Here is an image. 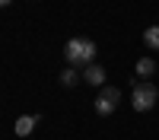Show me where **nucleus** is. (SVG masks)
Wrapping results in <instances>:
<instances>
[{"instance_id": "obj_1", "label": "nucleus", "mask_w": 159, "mask_h": 140, "mask_svg": "<svg viewBox=\"0 0 159 140\" xmlns=\"http://www.w3.org/2000/svg\"><path fill=\"white\" fill-rule=\"evenodd\" d=\"M64 54H67V67H89V64H96V42L73 35L64 48Z\"/></svg>"}, {"instance_id": "obj_2", "label": "nucleus", "mask_w": 159, "mask_h": 140, "mask_svg": "<svg viewBox=\"0 0 159 140\" xmlns=\"http://www.w3.org/2000/svg\"><path fill=\"white\" fill-rule=\"evenodd\" d=\"M130 105H134V111H153V105L159 102V89L150 83V80H130Z\"/></svg>"}, {"instance_id": "obj_3", "label": "nucleus", "mask_w": 159, "mask_h": 140, "mask_svg": "<svg viewBox=\"0 0 159 140\" xmlns=\"http://www.w3.org/2000/svg\"><path fill=\"white\" fill-rule=\"evenodd\" d=\"M118 102H121V93H118V86H102V89H99V96H96V115L108 118V115L118 108Z\"/></svg>"}, {"instance_id": "obj_4", "label": "nucleus", "mask_w": 159, "mask_h": 140, "mask_svg": "<svg viewBox=\"0 0 159 140\" xmlns=\"http://www.w3.org/2000/svg\"><path fill=\"white\" fill-rule=\"evenodd\" d=\"M38 121H42V115H19L16 118V124H13V131H16V137H29L35 127H38Z\"/></svg>"}, {"instance_id": "obj_5", "label": "nucleus", "mask_w": 159, "mask_h": 140, "mask_svg": "<svg viewBox=\"0 0 159 140\" xmlns=\"http://www.w3.org/2000/svg\"><path fill=\"white\" fill-rule=\"evenodd\" d=\"M83 80L89 83V86H105V67L102 64H89V67H83Z\"/></svg>"}, {"instance_id": "obj_6", "label": "nucleus", "mask_w": 159, "mask_h": 140, "mask_svg": "<svg viewBox=\"0 0 159 140\" xmlns=\"http://www.w3.org/2000/svg\"><path fill=\"white\" fill-rule=\"evenodd\" d=\"M153 73H156V61L153 57H140L137 61V76H140V80H150Z\"/></svg>"}, {"instance_id": "obj_7", "label": "nucleus", "mask_w": 159, "mask_h": 140, "mask_svg": "<svg viewBox=\"0 0 159 140\" xmlns=\"http://www.w3.org/2000/svg\"><path fill=\"white\" fill-rule=\"evenodd\" d=\"M76 83H80L76 67H64V70H61V86H64V89H73Z\"/></svg>"}, {"instance_id": "obj_8", "label": "nucleus", "mask_w": 159, "mask_h": 140, "mask_svg": "<svg viewBox=\"0 0 159 140\" xmlns=\"http://www.w3.org/2000/svg\"><path fill=\"white\" fill-rule=\"evenodd\" d=\"M143 45L153 48V51H159V25H150V29L143 32Z\"/></svg>"}, {"instance_id": "obj_9", "label": "nucleus", "mask_w": 159, "mask_h": 140, "mask_svg": "<svg viewBox=\"0 0 159 140\" xmlns=\"http://www.w3.org/2000/svg\"><path fill=\"white\" fill-rule=\"evenodd\" d=\"M13 3V0H0V10H3V7H10Z\"/></svg>"}]
</instances>
